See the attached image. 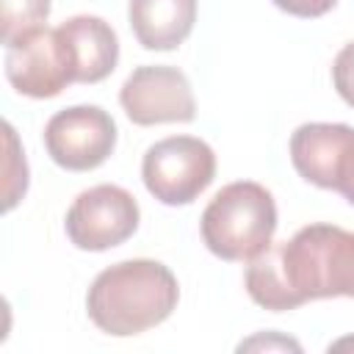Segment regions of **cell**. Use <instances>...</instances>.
I'll list each match as a JSON object with an SVG mask.
<instances>
[{"label":"cell","mask_w":354,"mask_h":354,"mask_svg":"<svg viewBox=\"0 0 354 354\" xmlns=\"http://www.w3.org/2000/svg\"><path fill=\"white\" fill-rule=\"evenodd\" d=\"M119 102L127 119L141 127L194 122L196 116V100L185 72L169 64L136 66L119 88Z\"/></svg>","instance_id":"8"},{"label":"cell","mask_w":354,"mask_h":354,"mask_svg":"<svg viewBox=\"0 0 354 354\" xmlns=\"http://www.w3.org/2000/svg\"><path fill=\"white\" fill-rule=\"evenodd\" d=\"M136 196L113 183H100L75 196L66 210V238L83 252H105L124 243L138 230Z\"/></svg>","instance_id":"6"},{"label":"cell","mask_w":354,"mask_h":354,"mask_svg":"<svg viewBox=\"0 0 354 354\" xmlns=\"http://www.w3.org/2000/svg\"><path fill=\"white\" fill-rule=\"evenodd\" d=\"M127 19L144 50H177L194 30L196 0H130Z\"/></svg>","instance_id":"11"},{"label":"cell","mask_w":354,"mask_h":354,"mask_svg":"<svg viewBox=\"0 0 354 354\" xmlns=\"http://www.w3.org/2000/svg\"><path fill=\"white\" fill-rule=\"evenodd\" d=\"M116 147V122L100 105H72L44 124V149L66 171L102 166Z\"/></svg>","instance_id":"7"},{"label":"cell","mask_w":354,"mask_h":354,"mask_svg":"<svg viewBox=\"0 0 354 354\" xmlns=\"http://www.w3.org/2000/svg\"><path fill=\"white\" fill-rule=\"evenodd\" d=\"M216 177V152L196 136H169L155 141L141 160L147 191L169 205H191Z\"/></svg>","instance_id":"4"},{"label":"cell","mask_w":354,"mask_h":354,"mask_svg":"<svg viewBox=\"0 0 354 354\" xmlns=\"http://www.w3.org/2000/svg\"><path fill=\"white\" fill-rule=\"evenodd\" d=\"M6 77L22 97L50 100L77 83L75 58L58 28H33L6 44Z\"/></svg>","instance_id":"5"},{"label":"cell","mask_w":354,"mask_h":354,"mask_svg":"<svg viewBox=\"0 0 354 354\" xmlns=\"http://www.w3.org/2000/svg\"><path fill=\"white\" fill-rule=\"evenodd\" d=\"M337 194H343L346 196V202L348 205H354V163H351V169H348V174H346V180H343V185H340V191Z\"/></svg>","instance_id":"16"},{"label":"cell","mask_w":354,"mask_h":354,"mask_svg":"<svg viewBox=\"0 0 354 354\" xmlns=\"http://www.w3.org/2000/svg\"><path fill=\"white\" fill-rule=\"evenodd\" d=\"M58 30L72 50L77 83H100L116 69L119 39H116V30L102 17L77 14L61 22Z\"/></svg>","instance_id":"10"},{"label":"cell","mask_w":354,"mask_h":354,"mask_svg":"<svg viewBox=\"0 0 354 354\" xmlns=\"http://www.w3.org/2000/svg\"><path fill=\"white\" fill-rule=\"evenodd\" d=\"M180 301V285L169 266L147 257L122 260L102 268L88 293L91 324L113 337H133L163 324Z\"/></svg>","instance_id":"2"},{"label":"cell","mask_w":354,"mask_h":354,"mask_svg":"<svg viewBox=\"0 0 354 354\" xmlns=\"http://www.w3.org/2000/svg\"><path fill=\"white\" fill-rule=\"evenodd\" d=\"M205 246L230 263H252L271 246L277 232V202L271 191L252 180L224 185L199 218Z\"/></svg>","instance_id":"3"},{"label":"cell","mask_w":354,"mask_h":354,"mask_svg":"<svg viewBox=\"0 0 354 354\" xmlns=\"http://www.w3.org/2000/svg\"><path fill=\"white\" fill-rule=\"evenodd\" d=\"M277 8H282L290 17H301V19H315L324 17L326 11H332L337 6V0H271Z\"/></svg>","instance_id":"15"},{"label":"cell","mask_w":354,"mask_h":354,"mask_svg":"<svg viewBox=\"0 0 354 354\" xmlns=\"http://www.w3.org/2000/svg\"><path fill=\"white\" fill-rule=\"evenodd\" d=\"M50 17V0H0V39L11 44L22 33L41 28Z\"/></svg>","instance_id":"12"},{"label":"cell","mask_w":354,"mask_h":354,"mask_svg":"<svg viewBox=\"0 0 354 354\" xmlns=\"http://www.w3.org/2000/svg\"><path fill=\"white\" fill-rule=\"evenodd\" d=\"M254 304L271 313L315 299H354V232L335 224H307L293 238L257 254L243 277Z\"/></svg>","instance_id":"1"},{"label":"cell","mask_w":354,"mask_h":354,"mask_svg":"<svg viewBox=\"0 0 354 354\" xmlns=\"http://www.w3.org/2000/svg\"><path fill=\"white\" fill-rule=\"evenodd\" d=\"M3 133H6V202L3 210H11L28 191V163H25V152L17 144V133L8 122H3Z\"/></svg>","instance_id":"13"},{"label":"cell","mask_w":354,"mask_h":354,"mask_svg":"<svg viewBox=\"0 0 354 354\" xmlns=\"http://www.w3.org/2000/svg\"><path fill=\"white\" fill-rule=\"evenodd\" d=\"M332 83L346 105L354 108V41H348L332 61Z\"/></svg>","instance_id":"14"},{"label":"cell","mask_w":354,"mask_h":354,"mask_svg":"<svg viewBox=\"0 0 354 354\" xmlns=\"http://www.w3.org/2000/svg\"><path fill=\"white\" fill-rule=\"evenodd\" d=\"M290 163L301 180L340 191L354 163V127L340 122H307L290 136Z\"/></svg>","instance_id":"9"}]
</instances>
